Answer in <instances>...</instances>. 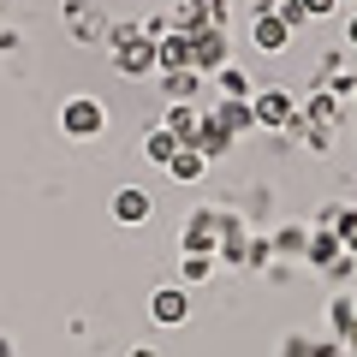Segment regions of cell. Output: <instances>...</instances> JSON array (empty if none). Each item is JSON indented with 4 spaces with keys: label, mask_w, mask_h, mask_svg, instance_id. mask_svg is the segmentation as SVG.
<instances>
[{
    "label": "cell",
    "mask_w": 357,
    "mask_h": 357,
    "mask_svg": "<svg viewBox=\"0 0 357 357\" xmlns=\"http://www.w3.org/2000/svg\"><path fill=\"white\" fill-rule=\"evenodd\" d=\"M107 48H114V66L126 77H149L155 72V42L143 36L137 24H114L107 30Z\"/></svg>",
    "instance_id": "6da1fadb"
},
{
    "label": "cell",
    "mask_w": 357,
    "mask_h": 357,
    "mask_svg": "<svg viewBox=\"0 0 357 357\" xmlns=\"http://www.w3.org/2000/svg\"><path fill=\"white\" fill-rule=\"evenodd\" d=\"M60 131L77 137V143L102 137V131H107V107L96 102V96H72V102H60Z\"/></svg>",
    "instance_id": "7a4b0ae2"
},
{
    "label": "cell",
    "mask_w": 357,
    "mask_h": 357,
    "mask_svg": "<svg viewBox=\"0 0 357 357\" xmlns=\"http://www.w3.org/2000/svg\"><path fill=\"white\" fill-rule=\"evenodd\" d=\"M250 114H256V126H268V131H292L298 126V96L292 89H256Z\"/></svg>",
    "instance_id": "3957f363"
},
{
    "label": "cell",
    "mask_w": 357,
    "mask_h": 357,
    "mask_svg": "<svg viewBox=\"0 0 357 357\" xmlns=\"http://www.w3.org/2000/svg\"><path fill=\"white\" fill-rule=\"evenodd\" d=\"M191 36V66L197 72H220L227 66V54H232V42H227V24H197V30H185Z\"/></svg>",
    "instance_id": "277c9868"
},
{
    "label": "cell",
    "mask_w": 357,
    "mask_h": 357,
    "mask_svg": "<svg viewBox=\"0 0 357 357\" xmlns=\"http://www.w3.org/2000/svg\"><path fill=\"white\" fill-rule=\"evenodd\" d=\"M227 232H232V215H191V220H185V250L208 256L215 238H227Z\"/></svg>",
    "instance_id": "5b68a950"
},
{
    "label": "cell",
    "mask_w": 357,
    "mask_h": 357,
    "mask_svg": "<svg viewBox=\"0 0 357 357\" xmlns=\"http://www.w3.org/2000/svg\"><path fill=\"white\" fill-rule=\"evenodd\" d=\"M250 42H256L262 54H280L286 42H292V24L280 18V6H262V13H256V24H250Z\"/></svg>",
    "instance_id": "8992f818"
},
{
    "label": "cell",
    "mask_w": 357,
    "mask_h": 357,
    "mask_svg": "<svg viewBox=\"0 0 357 357\" xmlns=\"http://www.w3.org/2000/svg\"><path fill=\"white\" fill-rule=\"evenodd\" d=\"M107 208H114V220H119V227H143V220L155 215V197H149V191H137V185H119Z\"/></svg>",
    "instance_id": "52a82bcc"
},
{
    "label": "cell",
    "mask_w": 357,
    "mask_h": 357,
    "mask_svg": "<svg viewBox=\"0 0 357 357\" xmlns=\"http://www.w3.org/2000/svg\"><path fill=\"white\" fill-rule=\"evenodd\" d=\"M155 72H197L191 66V36H185V30L155 36Z\"/></svg>",
    "instance_id": "ba28073f"
},
{
    "label": "cell",
    "mask_w": 357,
    "mask_h": 357,
    "mask_svg": "<svg viewBox=\"0 0 357 357\" xmlns=\"http://www.w3.org/2000/svg\"><path fill=\"white\" fill-rule=\"evenodd\" d=\"M149 316L161 321V328H178V321L191 316V298H185V286H155V298H149Z\"/></svg>",
    "instance_id": "9c48e42d"
},
{
    "label": "cell",
    "mask_w": 357,
    "mask_h": 357,
    "mask_svg": "<svg viewBox=\"0 0 357 357\" xmlns=\"http://www.w3.org/2000/svg\"><path fill=\"white\" fill-rule=\"evenodd\" d=\"M161 126L191 149V143H197V126H203V107H197V102H167V119H161Z\"/></svg>",
    "instance_id": "30bf717a"
},
{
    "label": "cell",
    "mask_w": 357,
    "mask_h": 357,
    "mask_svg": "<svg viewBox=\"0 0 357 357\" xmlns=\"http://www.w3.org/2000/svg\"><path fill=\"white\" fill-rule=\"evenodd\" d=\"M340 256H345L340 232H328V227H316V232H310V244H304V262H310V268H321V274H328V268L340 262Z\"/></svg>",
    "instance_id": "8fae6325"
},
{
    "label": "cell",
    "mask_w": 357,
    "mask_h": 357,
    "mask_svg": "<svg viewBox=\"0 0 357 357\" xmlns=\"http://www.w3.org/2000/svg\"><path fill=\"white\" fill-rule=\"evenodd\" d=\"M208 119H215L220 131H232V137H238V131H250V126H256V114H250V102H227V96H220V102L208 107Z\"/></svg>",
    "instance_id": "7c38bea8"
},
{
    "label": "cell",
    "mask_w": 357,
    "mask_h": 357,
    "mask_svg": "<svg viewBox=\"0 0 357 357\" xmlns=\"http://www.w3.org/2000/svg\"><path fill=\"white\" fill-rule=\"evenodd\" d=\"M178 149H185V143H178V137H173V131H167V126H149V131H143V161L167 167V161H173Z\"/></svg>",
    "instance_id": "4fadbf2b"
},
{
    "label": "cell",
    "mask_w": 357,
    "mask_h": 357,
    "mask_svg": "<svg viewBox=\"0 0 357 357\" xmlns=\"http://www.w3.org/2000/svg\"><path fill=\"white\" fill-rule=\"evenodd\" d=\"M208 77H215V89H220V96H227V102H250V77H244V66H220V72H208Z\"/></svg>",
    "instance_id": "5bb4252c"
},
{
    "label": "cell",
    "mask_w": 357,
    "mask_h": 357,
    "mask_svg": "<svg viewBox=\"0 0 357 357\" xmlns=\"http://www.w3.org/2000/svg\"><path fill=\"white\" fill-rule=\"evenodd\" d=\"M167 173H173L178 185H197V178L208 173V155H203V149H178L173 161H167Z\"/></svg>",
    "instance_id": "9a60e30c"
},
{
    "label": "cell",
    "mask_w": 357,
    "mask_h": 357,
    "mask_svg": "<svg viewBox=\"0 0 357 357\" xmlns=\"http://www.w3.org/2000/svg\"><path fill=\"white\" fill-rule=\"evenodd\" d=\"M161 89H167V102H191L203 89V72H161Z\"/></svg>",
    "instance_id": "2e32d148"
},
{
    "label": "cell",
    "mask_w": 357,
    "mask_h": 357,
    "mask_svg": "<svg viewBox=\"0 0 357 357\" xmlns=\"http://www.w3.org/2000/svg\"><path fill=\"white\" fill-rule=\"evenodd\" d=\"M208 274H215V256L185 250V262H178V280H185V286H197V280H208Z\"/></svg>",
    "instance_id": "e0dca14e"
},
{
    "label": "cell",
    "mask_w": 357,
    "mask_h": 357,
    "mask_svg": "<svg viewBox=\"0 0 357 357\" xmlns=\"http://www.w3.org/2000/svg\"><path fill=\"white\" fill-rule=\"evenodd\" d=\"M185 13L197 24H227V0H185Z\"/></svg>",
    "instance_id": "ac0fdd59"
},
{
    "label": "cell",
    "mask_w": 357,
    "mask_h": 357,
    "mask_svg": "<svg viewBox=\"0 0 357 357\" xmlns=\"http://www.w3.org/2000/svg\"><path fill=\"white\" fill-rule=\"evenodd\" d=\"M268 244H274V250H280V256H304L310 232H304V227H280V232H274V238H268Z\"/></svg>",
    "instance_id": "d6986e66"
},
{
    "label": "cell",
    "mask_w": 357,
    "mask_h": 357,
    "mask_svg": "<svg viewBox=\"0 0 357 357\" xmlns=\"http://www.w3.org/2000/svg\"><path fill=\"white\" fill-rule=\"evenodd\" d=\"M333 232H340V244H345V256H357V208H351V203L340 208V220H333Z\"/></svg>",
    "instance_id": "ffe728a7"
},
{
    "label": "cell",
    "mask_w": 357,
    "mask_h": 357,
    "mask_svg": "<svg viewBox=\"0 0 357 357\" xmlns=\"http://www.w3.org/2000/svg\"><path fill=\"white\" fill-rule=\"evenodd\" d=\"M333 328H340V333L357 328V298H333Z\"/></svg>",
    "instance_id": "44dd1931"
},
{
    "label": "cell",
    "mask_w": 357,
    "mask_h": 357,
    "mask_svg": "<svg viewBox=\"0 0 357 357\" xmlns=\"http://www.w3.org/2000/svg\"><path fill=\"white\" fill-rule=\"evenodd\" d=\"M268 256H274V244H268V238H250V244H244V262H250V268H262Z\"/></svg>",
    "instance_id": "7402d4cb"
},
{
    "label": "cell",
    "mask_w": 357,
    "mask_h": 357,
    "mask_svg": "<svg viewBox=\"0 0 357 357\" xmlns=\"http://www.w3.org/2000/svg\"><path fill=\"white\" fill-rule=\"evenodd\" d=\"M298 6H304L310 18H333V13H340V0H298Z\"/></svg>",
    "instance_id": "603a6c76"
},
{
    "label": "cell",
    "mask_w": 357,
    "mask_h": 357,
    "mask_svg": "<svg viewBox=\"0 0 357 357\" xmlns=\"http://www.w3.org/2000/svg\"><path fill=\"white\" fill-rule=\"evenodd\" d=\"M280 18H286V24H292V30H298V24H310V13H304V6H298V0H280Z\"/></svg>",
    "instance_id": "cb8c5ba5"
},
{
    "label": "cell",
    "mask_w": 357,
    "mask_h": 357,
    "mask_svg": "<svg viewBox=\"0 0 357 357\" xmlns=\"http://www.w3.org/2000/svg\"><path fill=\"white\" fill-rule=\"evenodd\" d=\"M345 42H351V48H357V13H351V24H345Z\"/></svg>",
    "instance_id": "d4e9b609"
},
{
    "label": "cell",
    "mask_w": 357,
    "mask_h": 357,
    "mask_svg": "<svg viewBox=\"0 0 357 357\" xmlns=\"http://www.w3.org/2000/svg\"><path fill=\"white\" fill-rule=\"evenodd\" d=\"M0 357H13V340H6V333H0Z\"/></svg>",
    "instance_id": "484cf974"
},
{
    "label": "cell",
    "mask_w": 357,
    "mask_h": 357,
    "mask_svg": "<svg viewBox=\"0 0 357 357\" xmlns=\"http://www.w3.org/2000/svg\"><path fill=\"white\" fill-rule=\"evenodd\" d=\"M340 13H357V0H340Z\"/></svg>",
    "instance_id": "4316f807"
},
{
    "label": "cell",
    "mask_w": 357,
    "mask_h": 357,
    "mask_svg": "<svg viewBox=\"0 0 357 357\" xmlns=\"http://www.w3.org/2000/svg\"><path fill=\"white\" fill-rule=\"evenodd\" d=\"M345 345H351V351H357V328H351V333H345Z\"/></svg>",
    "instance_id": "83f0119b"
},
{
    "label": "cell",
    "mask_w": 357,
    "mask_h": 357,
    "mask_svg": "<svg viewBox=\"0 0 357 357\" xmlns=\"http://www.w3.org/2000/svg\"><path fill=\"white\" fill-rule=\"evenodd\" d=\"M351 96H357V89H351Z\"/></svg>",
    "instance_id": "f1b7e54d"
}]
</instances>
